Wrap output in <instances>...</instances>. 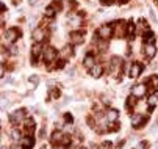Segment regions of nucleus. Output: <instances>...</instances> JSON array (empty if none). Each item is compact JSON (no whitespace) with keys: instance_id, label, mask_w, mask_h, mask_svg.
I'll use <instances>...</instances> for the list:
<instances>
[{"instance_id":"f257e3e1","label":"nucleus","mask_w":158,"mask_h":149,"mask_svg":"<svg viewBox=\"0 0 158 149\" xmlns=\"http://www.w3.org/2000/svg\"><path fill=\"white\" fill-rule=\"evenodd\" d=\"M97 36H99L100 39H103V41H108V39L113 36V25H108V24L100 25V27L97 28Z\"/></svg>"},{"instance_id":"f03ea898","label":"nucleus","mask_w":158,"mask_h":149,"mask_svg":"<svg viewBox=\"0 0 158 149\" xmlns=\"http://www.w3.org/2000/svg\"><path fill=\"white\" fill-rule=\"evenodd\" d=\"M113 35L116 38H122L124 35H127V25L124 20H118V22L113 24Z\"/></svg>"},{"instance_id":"7ed1b4c3","label":"nucleus","mask_w":158,"mask_h":149,"mask_svg":"<svg viewBox=\"0 0 158 149\" xmlns=\"http://www.w3.org/2000/svg\"><path fill=\"white\" fill-rule=\"evenodd\" d=\"M3 36H5V41L8 44H13V42H16L20 38V32H19V28H8L3 33Z\"/></svg>"},{"instance_id":"20e7f679","label":"nucleus","mask_w":158,"mask_h":149,"mask_svg":"<svg viewBox=\"0 0 158 149\" xmlns=\"http://www.w3.org/2000/svg\"><path fill=\"white\" fill-rule=\"evenodd\" d=\"M42 58H44V61H46V63H53L58 58V52L53 47H46V49H44V52H42Z\"/></svg>"},{"instance_id":"39448f33","label":"nucleus","mask_w":158,"mask_h":149,"mask_svg":"<svg viewBox=\"0 0 158 149\" xmlns=\"http://www.w3.org/2000/svg\"><path fill=\"white\" fill-rule=\"evenodd\" d=\"M33 39H35V42H42L44 39H47V36H49V32L44 28V27H38V28H35L33 30Z\"/></svg>"},{"instance_id":"423d86ee","label":"nucleus","mask_w":158,"mask_h":149,"mask_svg":"<svg viewBox=\"0 0 158 149\" xmlns=\"http://www.w3.org/2000/svg\"><path fill=\"white\" fill-rule=\"evenodd\" d=\"M25 118V110H16L14 113L10 115V121L16 126H22V121Z\"/></svg>"},{"instance_id":"0eeeda50","label":"nucleus","mask_w":158,"mask_h":149,"mask_svg":"<svg viewBox=\"0 0 158 149\" xmlns=\"http://www.w3.org/2000/svg\"><path fill=\"white\" fill-rule=\"evenodd\" d=\"M141 71H143V65H139V63H133V65L130 66V72H128V75H130L131 79H136V77H139Z\"/></svg>"},{"instance_id":"6e6552de","label":"nucleus","mask_w":158,"mask_h":149,"mask_svg":"<svg viewBox=\"0 0 158 149\" xmlns=\"http://www.w3.org/2000/svg\"><path fill=\"white\" fill-rule=\"evenodd\" d=\"M146 85H135V87H133V90H131V94L135 96V97H143L144 94H146Z\"/></svg>"},{"instance_id":"1a4fd4ad","label":"nucleus","mask_w":158,"mask_h":149,"mask_svg":"<svg viewBox=\"0 0 158 149\" xmlns=\"http://www.w3.org/2000/svg\"><path fill=\"white\" fill-rule=\"evenodd\" d=\"M156 55V47L155 44H144V57L146 58H153Z\"/></svg>"},{"instance_id":"9d476101","label":"nucleus","mask_w":158,"mask_h":149,"mask_svg":"<svg viewBox=\"0 0 158 149\" xmlns=\"http://www.w3.org/2000/svg\"><path fill=\"white\" fill-rule=\"evenodd\" d=\"M42 52H44V49H42V44H41V42H36V44L31 47V60H33V61H36Z\"/></svg>"},{"instance_id":"9b49d317","label":"nucleus","mask_w":158,"mask_h":149,"mask_svg":"<svg viewBox=\"0 0 158 149\" xmlns=\"http://www.w3.org/2000/svg\"><path fill=\"white\" fill-rule=\"evenodd\" d=\"M121 63H122V60H121L119 57H113V58H111V63H110V71L116 74V72L121 69Z\"/></svg>"},{"instance_id":"f8f14e48","label":"nucleus","mask_w":158,"mask_h":149,"mask_svg":"<svg viewBox=\"0 0 158 149\" xmlns=\"http://www.w3.org/2000/svg\"><path fill=\"white\" fill-rule=\"evenodd\" d=\"M81 24H83V19H81V16L72 14V16L69 17V25H72L74 28H80V27H81Z\"/></svg>"},{"instance_id":"ddd939ff","label":"nucleus","mask_w":158,"mask_h":149,"mask_svg":"<svg viewBox=\"0 0 158 149\" xmlns=\"http://www.w3.org/2000/svg\"><path fill=\"white\" fill-rule=\"evenodd\" d=\"M33 144H35V140H33V137H30V135H27V137H24V138L20 140L22 149H31Z\"/></svg>"},{"instance_id":"4468645a","label":"nucleus","mask_w":158,"mask_h":149,"mask_svg":"<svg viewBox=\"0 0 158 149\" xmlns=\"http://www.w3.org/2000/svg\"><path fill=\"white\" fill-rule=\"evenodd\" d=\"M118 118H119V113H118V110H114V109H111V110H108V112L105 113V119H106L108 122H116Z\"/></svg>"},{"instance_id":"2eb2a0df","label":"nucleus","mask_w":158,"mask_h":149,"mask_svg":"<svg viewBox=\"0 0 158 149\" xmlns=\"http://www.w3.org/2000/svg\"><path fill=\"white\" fill-rule=\"evenodd\" d=\"M131 124H133V127H141L144 124V115H141V113L133 115L131 116Z\"/></svg>"},{"instance_id":"dca6fc26","label":"nucleus","mask_w":158,"mask_h":149,"mask_svg":"<svg viewBox=\"0 0 158 149\" xmlns=\"http://www.w3.org/2000/svg\"><path fill=\"white\" fill-rule=\"evenodd\" d=\"M71 42L72 44H81L83 42V33L81 32H72L71 33Z\"/></svg>"},{"instance_id":"f3484780","label":"nucleus","mask_w":158,"mask_h":149,"mask_svg":"<svg viewBox=\"0 0 158 149\" xmlns=\"http://www.w3.org/2000/svg\"><path fill=\"white\" fill-rule=\"evenodd\" d=\"M147 88L150 90V93H153V90L158 88V75H152L147 82Z\"/></svg>"},{"instance_id":"a211bd4d","label":"nucleus","mask_w":158,"mask_h":149,"mask_svg":"<svg viewBox=\"0 0 158 149\" xmlns=\"http://www.w3.org/2000/svg\"><path fill=\"white\" fill-rule=\"evenodd\" d=\"M89 72H91L93 77H100L102 72H103V68H102V65H99V63H97V65H94L91 69H89Z\"/></svg>"},{"instance_id":"6ab92c4d","label":"nucleus","mask_w":158,"mask_h":149,"mask_svg":"<svg viewBox=\"0 0 158 149\" xmlns=\"http://www.w3.org/2000/svg\"><path fill=\"white\" fill-rule=\"evenodd\" d=\"M85 66L88 68V69H91L94 65H97V63H96V58L93 57V55H86V58H85Z\"/></svg>"},{"instance_id":"aec40b11","label":"nucleus","mask_w":158,"mask_h":149,"mask_svg":"<svg viewBox=\"0 0 158 149\" xmlns=\"http://www.w3.org/2000/svg\"><path fill=\"white\" fill-rule=\"evenodd\" d=\"M144 44H155V35L152 32L144 33Z\"/></svg>"},{"instance_id":"412c9836","label":"nucleus","mask_w":158,"mask_h":149,"mask_svg":"<svg viewBox=\"0 0 158 149\" xmlns=\"http://www.w3.org/2000/svg\"><path fill=\"white\" fill-rule=\"evenodd\" d=\"M56 8L53 6V5H50V6H47L46 8V13H44V14H46V17H49V19H52V17H55V14H56Z\"/></svg>"},{"instance_id":"4be33fe9","label":"nucleus","mask_w":158,"mask_h":149,"mask_svg":"<svg viewBox=\"0 0 158 149\" xmlns=\"http://www.w3.org/2000/svg\"><path fill=\"white\" fill-rule=\"evenodd\" d=\"M135 32H136V24H135L133 20H130V22L127 24V35L128 36H133Z\"/></svg>"},{"instance_id":"5701e85b","label":"nucleus","mask_w":158,"mask_h":149,"mask_svg":"<svg viewBox=\"0 0 158 149\" xmlns=\"http://www.w3.org/2000/svg\"><path fill=\"white\" fill-rule=\"evenodd\" d=\"M63 138H64V134H63V132H55V134L52 135V141H53V143H58V144H61Z\"/></svg>"},{"instance_id":"b1692460","label":"nucleus","mask_w":158,"mask_h":149,"mask_svg":"<svg viewBox=\"0 0 158 149\" xmlns=\"http://www.w3.org/2000/svg\"><path fill=\"white\" fill-rule=\"evenodd\" d=\"M25 130L30 134L31 130H35V121L33 119H27L25 121Z\"/></svg>"},{"instance_id":"393cba45","label":"nucleus","mask_w":158,"mask_h":149,"mask_svg":"<svg viewBox=\"0 0 158 149\" xmlns=\"http://www.w3.org/2000/svg\"><path fill=\"white\" fill-rule=\"evenodd\" d=\"M136 99H138V97H135V96L131 94V96H130V97L127 99V107H128V109L135 107V105H136Z\"/></svg>"},{"instance_id":"a878e982","label":"nucleus","mask_w":158,"mask_h":149,"mask_svg":"<svg viewBox=\"0 0 158 149\" xmlns=\"http://www.w3.org/2000/svg\"><path fill=\"white\" fill-rule=\"evenodd\" d=\"M147 104H149V107H150V109H153L155 105L158 104V97H156L155 94H152V96L149 97V102H147Z\"/></svg>"},{"instance_id":"bb28decb","label":"nucleus","mask_w":158,"mask_h":149,"mask_svg":"<svg viewBox=\"0 0 158 149\" xmlns=\"http://www.w3.org/2000/svg\"><path fill=\"white\" fill-rule=\"evenodd\" d=\"M11 137H13V140H22V138H20V132H19L17 129H14V130L11 132Z\"/></svg>"},{"instance_id":"cd10ccee","label":"nucleus","mask_w":158,"mask_h":149,"mask_svg":"<svg viewBox=\"0 0 158 149\" xmlns=\"http://www.w3.org/2000/svg\"><path fill=\"white\" fill-rule=\"evenodd\" d=\"M100 2H102V5H113V0H100Z\"/></svg>"},{"instance_id":"c85d7f7f","label":"nucleus","mask_w":158,"mask_h":149,"mask_svg":"<svg viewBox=\"0 0 158 149\" xmlns=\"http://www.w3.org/2000/svg\"><path fill=\"white\" fill-rule=\"evenodd\" d=\"M63 66H64V61H63V60H60V61L56 63V68H58V69H61Z\"/></svg>"},{"instance_id":"c756f323","label":"nucleus","mask_w":158,"mask_h":149,"mask_svg":"<svg viewBox=\"0 0 158 149\" xmlns=\"http://www.w3.org/2000/svg\"><path fill=\"white\" fill-rule=\"evenodd\" d=\"M30 82H31L33 85H36V83H38V77H36V75H35V77H30Z\"/></svg>"},{"instance_id":"7c9ffc66","label":"nucleus","mask_w":158,"mask_h":149,"mask_svg":"<svg viewBox=\"0 0 158 149\" xmlns=\"http://www.w3.org/2000/svg\"><path fill=\"white\" fill-rule=\"evenodd\" d=\"M55 149H64V144H60V146H56Z\"/></svg>"},{"instance_id":"2f4dec72","label":"nucleus","mask_w":158,"mask_h":149,"mask_svg":"<svg viewBox=\"0 0 158 149\" xmlns=\"http://www.w3.org/2000/svg\"><path fill=\"white\" fill-rule=\"evenodd\" d=\"M30 3L33 5V3H38V0H30Z\"/></svg>"},{"instance_id":"473e14b6","label":"nucleus","mask_w":158,"mask_h":149,"mask_svg":"<svg viewBox=\"0 0 158 149\" xmlns=\"http://www.w3.org/2000/svg\"><path fill=\"white\" fill-rule=\"evenodd\" d=\"M119 2H121V3H127V2H128V0H119Z\"/></svg>"}]
</instances>
